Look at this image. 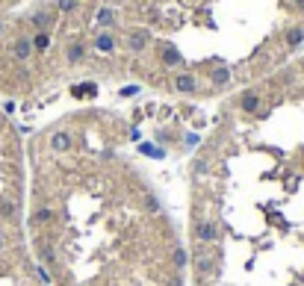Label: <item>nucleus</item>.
<instances>
[{
  "label": "nucleus",
  "mask_w": 304,
  "mask_h": 286,
  "mask_svg": "<svg viewBox=\"0 0 304 286\" xmlns=\"http://www.w3.org/2000/svg\"><path fill=\"white\" fill-rule=\"evenodd\" d=\"M9 50H12V56H15L18 62H27V59L33 56V38H30V35H18Z\"/></svg>",
  "instance_id": "nucleus-1"
},
{
  "label": "nucleus",
  "mask_w": 304,
  "mask_h": 286,
  "mask_svg": "<svg viewBox=\"0 0 304 286\" xmlns=\"http://www.w3.org/2000/svg\"><path fill=\"white\" fill-rule=\"evenodd\" d=\"M260 106H263V97H260V92H254V89L242 92V97H239V109H242L245 115H257V112H260Z\"/></svg>",
  "instance_id": "nucleus-2"
},
{
  "label": "nucleus",
  "mask_w": 304,
  "mask_h": 286,
  "mask_svg": "<svg viewBox=\"0 0 304 286\" xmlns=\"http://www.w3.org/2000/svg\"><path fill=\"white\" fill-rule=\"evenodd\" d=\"M47 148H50L53 154H65V151H71V148H74V136H71L68 130H56V133L50 136Z\"/></svg>",
  "instance_id": "nucleus-3"
},
{
  "label": "nucleus",
  "mask_w": 304,
  "mask_h": 286,
  "mask_svg": "<svg viewBox=\"0 0 304 286\" xmlns=\"http://www.w3.org/2000/svg\"><path fill=\"white\" fill-rule=\"evenodd\" d=\"M195 239L204 242V245L219 242V227H216L213 222H198V224H195Z\"/></svg>",
  "instance_id": "nucleus-4"
},
{
  "label": "nucleus",
  "mask_w": 304,
  "mask_h": 286,
  "mask_svg": "<svg viewBox=\"0 0 304 286\" xmlns=\"http://www.w3.org/2000/svg\"><path fill=\"white\" fill-rule=\"evenodd\" d=\"M174 89H177L180 95H195V92H198V80H195V74H189V71L177 74V77H174Z\"/></svg>",
  "instance_id": "nucleus-5"
},
{
  "label": "nucleus",
  "mask_w": 304,
  "mask_h": 286,
  "mask_svg": "<svg viewBox=\"0 0 304 286\" xmlns=\"http://www.w3.org/2000/svg\"><path fill=\"white\" fill-rule=\"evenodd\" d=\"M30 24H33L38 32H47L50 27H53V12H47V9H38V12H33V15H30Z\"/></svg>",
  "instance_id": "nucleus-6"
},
{
  "label": "nucleus",
  "mask_w": 304,
  "mask_h": 286,
  "mask_svg": "<svg viewBox=\"0 0 304 286\" xmlns=\"http://www.w3.org/2000/svg\"><path fill=\"white\" fill-rule=\"evenodd\" d=\"M148 38H151L148 30H133L130 35H127V47H130L133 53H142V50L148 47Z\"/></svg>",
  "instance_id": "nucleus-7"
},
{
  "label": "nucleus",
  "mask_w": 304,
  "mask_h": 286,
  "mask_svg": "<svg viewBox=\"0 0 304 286\" xmlns=\"http://www.w3.org/2000/svg\"><path fill=\"white\" fill-rule=\"evenodd\" d=\"M160 59H163V65H169V68H177V65H183V53L177 47H171V44H163Z\"/></svg>",
  "instance_id": "nucleus-8"
},
{
  "label": "nucleus",
  "mask_w": 304,
  "mask_h": 286,
  "mask_svg": "<svg viewBox=\"0 0 304 286\" xmlns=\"http://www.w3.org/2000/svg\"><path fill=\"white\" fill-rule=\"evenodd\" d=\"M30 222H33L35 227H50V224H53V210H50L47 204L35 207V213H33V219H30Z\"/></svg>",
  "instance_id": "nucleus-9"
},
{
  "label": "nucleus",
  "mask_w": 304,
  "mask_h": 286,
  "mask_svg": "<svg viewBox=\"0 0 304 286\" xmlns=\"http://www.w3.org/2000/svg\"><path fill=\"white\" fill-rule=\"evenodd\" d=\"M83 56H86V44H83V41H74V44H68L65 62L77 65V62H83Z\"/></svg>",
  "instance_id": "nucleus-10"
},
{
  "label": "nucleus",
  "mask_w": 304,
  "mask_h": 286,
  "mask_svg": "<svg viewBox=\"0 0 304 286\" xmlns=\"http://www.w3.org/2000/svg\"><path fill=\"white\" fill-rule=\"evenodd\" d=\"M115 44H118V41H115V35H112V32H98V38H95V47H98L101 53H112V50H115Z\"/></svg>",
  "instance_id": "nucleus-11"
},
{
  "label": "nucleus",
  "mask_w": 304,
  "mask_h": 286,
  "mask_svg": "<svg viewBox=\"0 0 304 286\" xmlns=\"http://www.w3.org/2000/svg\"><path fill=\"white\" fill-rule=\"evenodd\" d=\"M195 275H198V281H204V278H210L213 275V257L204 254L195 260Z\"/></svg>",
  "instance_id": "nucleus-12"
},
{
  "label": "nucleus",
  "mask_w": 304,
  "mask_h": 286,
  "mask_svg": "<svg viewBox=\"0 0 304 286\" xmlns=\"http://www.w3.org/2000/svg\"><path fill=\"white\" fill-rule=\"evenodd\" d=\"M15 216H18V204L12 198H3L0 201V219L3 222H15Z\"/></svg>",
  "instance_id": "nucleus-13"
},
{
  "label": "nucleus",
  "mask_w": 304,
  "mask_h": 286,
  "mask_svg": "<svg viewBox=\"0 0 304 286\" xmlns=\"http://www.w3.org/2000/svg\"><path fill=\"white\" fill-rule=\"evenodd\" d=\"M231 68H225V65H219V68H213V74H210V80H213V86H228L231 83Z\"/></svg>",
  "instance_id": "nucleus-14"
},
{
  "label": "nucleus",
  "mask_w": 304,
  "mask_h": 286,
  "mask_svg": "<svg viewBox=\"0 0 304 286\" xmlns=\"http://www.w3.org/2000/svg\"><path fill=\"white\" fill-rule=\"evenodd\" d=\"M71 95L74 97H95L98 95V86H95V83H80V86L71 89Z\"/></svg>",
  "instance_id": "nucleus-15"
},
{
  "label": "nucleus",
  "mask_w": 304,
  "mask_h": 286,
  "mask_svg": "<svg viewBox=\"0 0 304 286\" xmlns=\"http://www.w3.org/2000/svg\"><path fill=\"white\" fill-rule=\"evenodd\" d=\"M189 260H192V254H189L186 248H174V254H171L174 269H186V266H189Z\"/></svg>",
  "instance_id": "nucleus-16"
},
{
  "label": "nucleus",
  "mask_w": 304,
  "mask_h": 286,
  "mask_svg": "<svg viewBox=\"0 0 304 286\" xmlns=\"http://www.w3.org/2000/svg\"><path fill=\"white\" fill-rule=\"evenodd\" d=\"M50 47V32H35L33 35V50L35 53H44Z\"/></svg>",
  "instance_id": "nucleus-17"
},
{
  "label": "nucleus",
  "mask_w": 304,
  "mask_h": 286,
  "mask_svg": "<svg viewBox=\"0 0 304 286\" xmlns=\"http://www.w3.org/2000/svg\"><path fill=\"white\" fill-rule=\"evenodd\" d=\"M302 41H304V27H293L287 32V47H299Z\"/></svg>",
  "instance_id": "nucleus-18"
},
{
  "label": "nucleus",
  "mask_w": 304,
  "mask_h": 286,
  "mask_svg": "<svg viewBox=\"0 0 304 286\" xmlns=\"http://www.w3.org/2000/svg\"><path fill=\"white\" fill-rule=\"evenodd\" d=\"M38 257H41L47 266H53V263H56V254H53V248H50L47 242H38Z\"/></svg>",
  "instance_id": "nucleus-19"
},
{
  "label": "nucleus",
  "mask_w": 304,
  "mask_h": 286,
  "mask_svg": "<svg viewBox=\"0 0 304 286\" xmlns=\"http://www.w3.org/2000/svg\"><path fill=\"white\" fill-rule=\"evenodd\" d=\"M98 24H101V27L115 24V12H112V9H101V12H98Z\"/></svg>",
  "instance_id": "nucleus-20"
},
{
  "label": "nucleus",
  "mask_w": 304,
  "mask_h": 286,
  "mask_svg": "<svg viewBox=\"0 0 304 286\" xmlns=\"http://www.w3.org/2000/svg\"><path fill=\"white\" fill-rule=\"evenodd\" d=\"M56 9L71 15V12H77V0H56Z\"/></svg>",
  "instance_id": "nucleus-21"
},
{
  "label": "nucleus",
  "mask_w": 304,
  "mask_h": 286,
  "mask_svg": "<svg viewBox=\"0 0 304 286\" xmlns=\"http://www.w3.org/2000/svg\"><path fill=\"white\" fill-rule=\"evenodd\" d=\"M142 154H148V157H157V159L166 157V151H163V148H154V145H142Z\"/></svg>",
  "instance_id": "nucleus-22"
},
{
  "label": "nucleus",
  "mask_w": 304,
  "mask_h": 286,
  "mask_svg": "<svg viewBox=\"0 0 304 286\" xmlns=\"http://www.w3.org/2000/svg\"><path fill=\"white\" fill-rule=\"evenodd\" d=\"M145 207H148V213H160V201L154 195H145Z\"/></svg>",
  "instance_id": "nucleus-23"
},
{
  "label": "nucleus",
  "mask_w": 304,
  "mask_h": 286,
  "mask_svg": "<svg viewBox=\"0 0 304 286\" xmlns=\"http://www.w3.org/2000/svg\"><path fill=\"white\" fill-rule=\"evenodd\" d=\"M35 278H38V281H41V284H44V286L50 284V272H47L44 266H38V269H35Z\"/></svg>",
  "instance_id": "nucleus-24"
},
{
  "label": "nucleus",
  "mask_w": 304,
  "mask_h": 286,
  "mask_svg": "<svg viewBox=\"0 0 304 286\" xmlns=\"http://www.w3.org/2000/svg\"><path fill=\"white\" fill-rule=\"evenodd\" d=\"M121 95H124V97H133V95H139V86H124V89H121Z\"/></svg>",
  "instance_id": "nucleus-25"
},
{
  "label": "nucleus",
  "mask_w": 304,
  "mask_h": 286,
  "mask_svg": "<svg viewBox=\"0 0 304 286\" xmlns=\"http://www.w3.org/2000/svg\"><path fill=\"white\" fill-rule=\"evenodd\" d=\"M3 248H6V236L0 233V251H3Z\"/></svg>",
  "instance_id": "nucleus-26"
},
{
  "label": "nucleus",
  "mask_w": 304,
  "mask_h": 286,
  "mask_svg": "<svg viewBox=\"0 0 304 286\" xmlns=\"http://www.w3.org/2000/svg\"><path fill=\"white\" fill-rule=\"evenodd\" d=\"M3 30H6V24H3V18H0V35H3Z\"/></svg>",
  "instance_id": "nucleus-27"
},
{
  "label": "nucleus",
  "mask_w": 304,
  "mask_h": 286,
  "mask_svg": "<svg viewBox=\"0 0 304 286\" xmlns=\"http://www.w3.org/2000/svg\"><path fill=\"white\" fill-rule=\"evenodd\" d=\"M296 3H299V6H302V9H304V0H296Z\"/></svg>",
  "instance_id": "nucleus-28"
}]
</instances>
